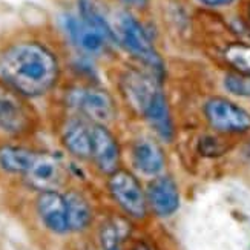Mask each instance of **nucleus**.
I'll list each match as a JSON object with an SVG mask.
<instances>
[{
  "instance_id": "nucleus-1",
  "label": "nucleus",
  "mask_w": 250,
  "mask_h": 250,
  "mask_svg": "<svg viewBox=\"0 0 250 250\" xmlns=\"http://www.w3.org/2000/svg\"><path fill=\"white\" fill-rule=\"evenodd\" d=\"M59 79V62L42 43L19 42L0 52V82L21 97L46 94Z\"/></svg>"
},
{
  "instance_id": "nucleus-2",
  "label": "nucleus",
  "mask_w": 250,
  "mask_h": 250,
  "mask_svg": "<svg viewBox=\"0 0 250 250\" xmlns=\"http://www.w3.org/2000/svg\"><path fill=\"white\" fill-rule=\"evenodd\" d=\"M117 42L134 57L141 60L147 68H150L152 74H163V62L157 54L155 48L145 31L143 25L130 16L129 13H122L117 19V26L114 28Z\"/></svg>"
},
{
  "instance_id": "nucleus-3",
  "label": "nucleus",
  "mask_w": 250,
  "mask_h": 250,
  "mask_svg": "<svg viewBox=\"0 0 250 250\" xmlns=\"http://www.w3.org/2000/svg\"><path fill=\"white\" fill-rule=\"evenodd\" d=\"M109 192L120 208L135 220H141L147 212L146 192L130 172L118 169L109 175Z\"/></svg>"
},
{
  "instance_id": "nucleus-4",
  "label": "nucleus",
  "mask_w": 250,
  "mask_h": 250,
  "mask_svg": "<svg viewBox=\"0 0 250 250\" xmlns=\"http://www.w3.org/2000/svg\"><path fill=\"white\" fill-rule=\"evenodd\" d=\"M68 104L89 118L94 125H104L115 115L112 97L99 88H79L68 94Z\"/></svg>"
},
{
  "instance_id": "nucleus-5",
  "label": "nucleus",
  "mask_w": 250,
  "mask_h": 250,
  "mask_svg": "<svg viewBox=\"0 0 250 250\" xmlns=\"http://www.w3.org/2000/svg\"><path fill=\"white\" fill-rule=\"evenodd\" d=\"M204 115L220 132H246L250 129V114L224 97H212L206 102Z\"/></svg>"
},
{
  "instance_id": "nucleus-6",
  "label": "nucleus",
  "mask_w": 250,
  "mask_h": 250,
  "mask_svg": "<svg viewBox=\"0 0 250 250\" xmlns=\"http://www.w3.org/2000/svg\"><path fill=\"white\" fill-rule=\"evenodd\" d=\"M32 125V115L21 95L0 84V130L8 135L28 132Z\"/></svg>"
},
{
  "instance_id": "nucleus-7",
  "label": "nucleus",
  "mask_w": 250,
  "mask_h": 250,
  "mask_svg": "<svg viewBox=\"0 0 250 250\" xmlns=\"http://www.w3.org/2000/svg\"><path fill=\"white\" fill-rule=\"evenodd\" d=\"M26 183L40 192L57 190L63 181V166L60 158L52 154H40L32 161L29 170L25 173Z\"/></svg>"
},
{
  "instance_id": "nucleus-8",
  "label": "nucleus",
  "mask_w": 250,
  "mask_h": 250,
  "mask_svg": "<svg viewBox=\"0 0 250 250\" xmlns=\"http://www.w3.org/2000/svg\"><path fill=\"white\" fill-rule=\"evenodd\" d=\"M92 158L97 167L103 173L112 175L120 165V147L115 137L106 129L104 125H92Z\"/></svg>"
},
{
  "instance_id": "nucleus-9",
  "label": "nucleus",
  "mask_w": 250,
  "mask_h": 250,
  "mask_svg": "<svg viewBox=\"0 0 250 250\" xmlns=\"http://www.w3.org/2000/svg\"><path fill=\"white\" fill-rule=\"evenodd\" d=\"M146 200L158 216L166 218L173 215L180 208V192L175 181L170 177H155L147 186Z\"/></svg>"
},
{
  "instance_id": "nucleus-10",
  "label": "nucleus",
  "mask_w": 250,
  "mask_h": 250,
  "mask_svg": "<svg viewBox=\"0 0 250 250\" xmlns=\"http://www.w3.org/2000/svg\"><path fill=\"white\" fill-rule=\"evenodd\" d=\"M37 212L43 224L51 232L59 235L69 232L64 195L59 193L57 190L40 192L37 198Z\"/></svg>"
},
{
  "instance_id": "nucleus-11",
  "label": "nucleus",
  "mask_w": 250,
  "mask_h": 250,
  "mask_svg": "<svg viewBox=\"0 0 250 250\" xmlns=\"http://www.w3.org/2000/svg\"><path fill=\"white\" fill-rule=\"evenodd\" d=\"M132 158L135 167L149 177H158L166 165L165 152L157 141L150 138H140L135 141L132 147Z\"/></svg>"
},
{
  "instance_id": "nucleus-12",
  "label": "nucleus",
  "mask_w": 250,
  "mask_h": 250,
  "mask_svg": "<svg viewBox=\"0 0 250 250\" xmlns=\"http://www.w3.org/2000/svg\"><path fill=\"white\" fill-rule=\"evenodd\" d=\"M160 89L155 74H143L138 71L129 72L123 79V92L134 104V107L141 112L150 100V97Z\"/></svg>"
},
{
  "instance_id": "nucleus-13",
  "label": "nucleus",
  "mask_w": 250,
  "mask_h": 250,
  "mask_svg": "<svg viewBox=\"0 0 250 250\" xmlns=\"http://www.w3.org/2000/svg\"><path fill=\"white\" fill-rule=\"evenodd\" d=\"M141 114L146 117L147 123L152 126V129L155 130L161 140L170 141L173 138V123L169 111V104L161 89H158L150 97V100L145 106V109L141 111Z\"/></svg>"
},
{
  "instance_id": "nucleus-14",
  "label": "nucleus",
  "mask_w": 250,
  "mask_h": 250,
  "mask_svg": "<svg viewBox=\"0 0 250 250\" xmlns=\"http://www.w3.org/2000/svg\"><path fill=\"white\" fill-rule=\"evenodd\" d=\"M63 26H64V31L68 32V36L72 40L74 45H77L79 48H82L83 51L89 52V54L100 52L107 43V40L100 34V32H97V31L91 29L89 26H86L80 17L66 16L63 19Z\"/></svg>"
},
{
  "instance_id": "nucleus-15",
  "label": "nucleus",
  "mask_w": 250,
  "mask_h": 250,
  "mask_svg": "<svg viewBox=\"0 0 250 250\" xmlns=\"http://www.w3.org/2000/svg\"><path fill=\"white\" fill-rule=\"evenodd\" d=\"M63 143L74 157L86 160L92 157L91 126L82 120H71L63 129Z\"/></svg>"
},
{
  "instance_id": "nucleus-16",
  "label": "nucleus",
  "mask_w": 250,
  "mask_h": 250,
  "mask_svg": "<svg viewBox=\"0 0 250 250\" xmlns=\"http://www.w3.org/2000/svg\"><path fill=\"white\" fill-rule=\"evenodd\" d=\"M79 13L82 21L86 26L100 32L107 42H117L114 28L107 21L99 0H79Z\"/></svg>"
},
{
  "instance_id": "nucleus-17",
  "label": "nucleus",
  "mask_w": 250,
  "mask_h": 250,
  "mask_svg": "<svg viewBox=\"0 0 250 250\" xmlns=\"http://www.w3.org/2000/svg\"><path fill=\"white\" fill-rule=\"evenodd\" d=\"M66 200V212H68V226L69 232H80L84 230L91 224L92 210L89 203L82 193L71 190L64 195Z\"/></svg>"
},
{
  "instance_id": "nucleus-18",
  "label": "nucleus",
  "mask_w": 250,
  "mask_h": 250,
  "mask_svg": "<svg viewBox=\"0 0 250 250\" xmlns=\"http://www.w3.org/2000/svg\"><path fill=\"white\" fill-rule=\"evenodd\" d=\"M37 152L20 146L0 147V167L9 173H25L29 170Z\"/></svg>"
},
{
  "instance_id": "nucleus-19",
  "label": "nucleus",
  "mask_w": 250,
  "mask_h": 250,
  "mask_svg": "<svg viewBox=\"0 0 250 250\" xmlns=\"http://www.w3.org/2000/svg\"><path fill=\"white\" fill-rule=\"evenodd\" d=\"M224 57L238 74L250 75V45L232 43L226 48Z\"/></svg>"
},
{
  "instance_id": "nucleus-20",
  "label": "nucleus",
  "mask_w": 250,
  "mask_h": 250,
  "mask_svg": "<svg viewBox=\"0 0 250 250\" xmlns=\"http://www.w3.org/2000/svg\"><path fill=\"white\" fill-rule=\"evenodd\" d=\"M122 232L111 221H107L100 229V244L102 250H122Z\"/></svg>"
},
{
  "instance_id": "nucleus-21",
  "label": "nucleus",
  "mask_w": 250,
  "mask_h": 250,
  "mask_svg": "<svg viewBox=\"0 0 250 250\" xmlns=\"http://www.w3.org/2000/svg\"><path fill=\"white\" fill-rule=\"evenodd\" d=\"M224 88L233 95L250 99V75L238 72L227 74L224 79Z\"/></svg>"
},
{
  "instance_id": "nucleus-22",
  "label": "nucleus",
  "mask_w": 250,
  "mask_h": 250,
  "mask_svg": "<svg viewBox=\"0 0 250 250\" xmlns=\"http://www.w3.org/2000/svg\"><path fill=\"white\" fill-rule=\"evenodd\" d=\"M198 2L208 6H226V5H230L233 0H198Z\"/></svg>"
},
{
  "instance_id": "nucleus-23",
  "label": "nucleus",
  "mask_w": 250,
  "mask_h": 250,
  "mask_svg": "<svg viewBox=\"0 0 250 250\" xmlns=\"http://www.w3.org/2000/svg\"><path fill=\"white\" fill-rule=\"evenodd\" d=\"M125 2L132 6H143L146 3V0H125Z\"/></svg>"
},
{
  "instance_id": "nucleus-24",
  "label": "nucleus",
  "mask_w": 250,
  "mask_h": 250,
  "mask_svg": "<svg viewBox=\"0 0 250 250\" xmlns=\"http://www.w3.org/2000/svg\"><path fill=\"white\" fill-rule=\"evenodd\" d=\"M135 250H152V249L147 247V246H145V244H138V246L135 247Z\"/></svg>"
},
{
  "instance_id": "nucleus-25",
  "label": "nucleus",
  "mask_w": 250,
  "mask_h": 250,
  "mask_svg": "<svg viewBox=\"0 0 250 250\" xmlns=\"http://www.w3.org/2000/svg\"><path fill=\"white\" fill-rule=\"evenodd\" d=\"M247 19H249V25H250V3L247 6Z\"/></svg>"
}]
</instances>
